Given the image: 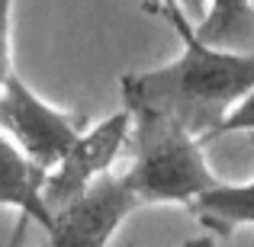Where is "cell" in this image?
<instances>
[{"label": "cell", "mask_w": 254, "mask_h": 247, "mask_svg": "<svg viewBox=\"0 0 254 247\" xmlns=\"http://www.w3.org/2000/svg\"><path fill=\"white\" fill-rule=\"evenodd\" d=\"M138 205L142 202L129 190L126 177L110 173L97 180L81 199L55 212V228L45 247H106Z\"/></svg>", "instance_id": "cell-5"}, {"label": "cell", "mask_w": 254, "mask_h": 247, "mask_svg": "<svg viewBox=\"0 0 254 247\" xmlns=\"http://www.w3.org/2000/svg\"><path fill=\"white\" fill-rule=\"evenodd\" d=\"M129 138H132V119L126 109L113 112L110 119H103L90 132H84L77 138V145L68 151V157L45 180V202H49V209L52 212L64 209L74 199H81L97 180L110 177V167L123 154Z\"/></svg>", "instance_id": "cell-4"}, {"label": "cell", "mask_w": 254, "mask_h": 247, "mask_svg": "<svg viewBox=\"0 0 254 247\" xmlns=\"http://www.w3.org/2000/svg\"><path fill=\"white\" fill-rule=\"evenodd\" d=\"M190 212L216 231H232V228L254 225V180L251 183H238V186L222 183L219 190L199 196L190 205Z\"/></svg>", "instance_id": "cell-8"}, {"label": "cell", "mask_w": 254, "mask_h": 247, "mask_svg": "<svg viewBox=\"0 0 254 247\" xmlns=\"http://www.w3.org/2000/svg\"><path fill=\"white\" fill-rule=\"evenodd\" d=\"M45 180H49V173L39 164H32L0 132V205L19 212L16 238L26 222H36L45 235H52V228H55V212L45 202Z\"/></svg>", "instance_id": "cell-6"}, {"label": "cell", "mask_w": 254, "mask_h": 247, "mask_svg": "<svg viewBox=\"0 0 254 247\" xmlns=\"http://www.w3.org/2000/svg\"><path fill=\"white\" fill-rule=\"evenodd\" d=\"M132 167L126 183L142 205H187L219 190L222 180L209 170L196 135L158 109H129Z\"/></svg>", "instance_id": "cell-2"}, {"label": "cell", "mask_w": 254, "mask_h": 247, "mask_svg": "<svg viewBox=\"0 0 254 247\" xmlns=\"http://www.w3.org/2000/svg\"><path fill=\"white\" fill-rule=\"evenodd\" d=\"M177 247H219L212 238H193V241H184V244H177Z\"/></svg>", "instance_id": "cell-12"}, {"label": "cell", "mask_w": 254, "mask_h": 247, "mask_svg": "<svg viewBox=\"0 0 254 247\" xmlns=\"http://www.w3.org/2000/svg\"><path fill=\"white\" fill-rule=\"evenodd\" d=\"M193 32L209 49L248 51L254 42V0H209V10Z\"/></svg>", "instance_id": "cell-7"}, {"label": "cell", "mask_w": 254, "mask_h": 247, "mask_svg": "<svg viewBox=\"0 0 254 247\" xmlns=\"http://www.w3.org/2000/svg\"><path fill=\"white\" fill-rule=\"evenodd\" d=\"M164 16L184 36V51L161 68L123 74V109H158L206 145L225 116L254 90V55L203 45L174 0H164Z\"/></svg>", "instance_id": "cell-1"}, {"label": "cell", "mask_w": 254, "mask_h": 247, "mask_svg": "<svg viewBox=\"0 0 254 247\" xmlns=\"http://www.w3.org/2000/svg\"><path fill=\"white\" fill-rule=\"evenodd\" d=\"M81 125V119L45 103L16 74L6 81L0 93V132L45 173H52L68 157V151L84 135Z\"/></svg>", "instance_id": "cell-3"}, {"label": "cell", "mask_w": 254, "mask_h": 247, "mask_svg": "<svg viewBox=\"0 0 254 247\" xmlns=\"http://www.w3.org/2000/svg\"><path fill=\"white\" fill-rule=\"evenodd\" d=\"M174 3H177L184 13H190V16L199 13V10H206V0H174Z\"/></svg>", "instance_id": "cell-11"}, {"label": "cell", "mask_w": 254, "mask_h": 247, "mask_svg": "<svg viewBox=\"0 0 254 247\" xmlns=\"http://www.w3.org/2000/svg\"><path fill=\"white\" fill-rule=\"evenodd\" d=\"M232 132H254V90L225 116V122L216 129L212 138H225V135H232Z\"/></svg>", "instance_id": "cell-9"}, {"label": "cell", "mask_w": 254, "mask_h": 247, "mask_svg": "<svg viewBox=\"0 0 254 247\" xmlns=\"http://www.w3.org/2000/svg\"><path fill=\"white\" fill-rule=\"evenodd\" d=\"M10 6H13V0H0V93H3L6 81L13 77V64H10Z\"/></svg>", "instance_id": "cell-10"}]
</instances>
